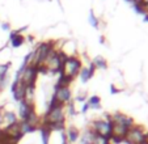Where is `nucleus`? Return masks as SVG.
<instances>
[{
	"label": "nucleus",
	"instance_id": "aec40b11",
	"mask_svg": "<svg viewBox=\"0 0 148 144\" xmlns=\"http://www.w3.org/2000/svg\"><path fill=\"white\" fill-rule=\"evenodd\" d=\"M79 77H80V80L83 81V83H87V81H89L93 76L90 75V72H89V69H88V67H83V68L80 69Z\"/></svg>",
	"mask_w": 148,
	"mask_h": 144
},
{
	"label": "nucleus",
	"instance_id": "9d476101",
	"mask_svg": "<svg viewBox=\"0 0 148 144\" xmlns=\"http://www.w3.org/2000/svg\"><path fill=\"white\" fill-rule=\"evenodd\" d=\"M34 110H36V105H30L25 101L18 102V121H25Z\"/></svg>",
	"mask_w": 148,
	"mask_h": 144
},
{
	"label": "nucleus",
	"instance_id": "4468645a",
	"mask_svg": "<svg viewBox=\"0 0 148 144\" xmlns=\"http://www.w3.org/2000/svg\"><path fill=\"white\" fill-rule=\"evenodd\" d=\"M18 122V117L16 115V113L12 110H5L4 111V115H3V126L1 128L7 127L9 125H13V123Z\"/></svg>",
	"mask_w": 148,
	"mask_h": 144
},
{
	"label": "nucleus",
	"instance_id": "bb28decb",
	"mask_svg": "<svg viewBox=\"0 0 148 144\" xmlns=\"http://www.w3.org/2000/svg\"><path fill=\"white\" fill-rule=\"evenodd\" d=\"M1 29H3V30H9L11 25H9L8 22H3V24H1Z\"/></svg>",
	"mask_w": 148,
	"mask_h": 144
},
{
	"label": "nucleus",
	"instance_id": "c85d7f7f",
	"mask_svg": "<svg viewBox=\"0 0 148 144\" xmlns=\"http://www.w3.org/2000/svg\"><path fill=\"white\" fill-rule=\"evenodd\" d=\"M75 100H76V101H79V102H84V101H85V96L80 94V96H77V97H76Z\"/></svg>",
	"mask_w": 148,
	"mask_h": 144
},
{
	"label": "nucleus",
	"instance_id": "6e6552de",
	"mask_svg": "<svg viewBox=\"0 0 148 144\" xmlns=\"http://www.w3.org/2000/svg\"><path fill=\"white\" fill-rule=\"evenodd\" d=\"M110 119H112V123H118V125H122L127 128H131L132 126L135 125V121L131 118V117L126 115V114L121 113V111H117L114 114H110Z\"/></svg>",
	"mask_w": 148,
	"mask_h": 144
},
{
	"label": "nucleus",
	"instance_id": "ddd939ff",
	"mask_svg": "<svg viewBox=\"0 0 148 144\" xmlns=\"http://www.w3.org/2000/svg\"><path fill=\"white\" fill-rule=\"evenodd\" d=\"M127 131H129V128L125 127V126L118 125V123H112V136L125 139L126 135H127ZM112 136H110V138H112Z\"/></svg>",
	"mask_w": 148,
	"mask_h": 144
},
{
	"label": "nucleus",
	"instance_id": "9b49d317",
	"mask_svg": "<svg viewBox=\"0 0 148 144\" xmlns=\"http://www.w3.org/2000/svg\"><path fill=\"white\" fill-rule=\"evenodd\" d=\"M64 134H66V138H67V141L71 144H75L80 139V131L75 126H70L68 128H66Z\"/></svg>",
	"mask_w": 148,
	"mask_h": 144
},
{
	"label": "nucleus",
	"instance_id": "39448f33",
	"mask_svg": "<svg viewBox=\"0 0 148 144\" xmlns=\"http://www.w3.org/2000/svg\"><path fill=\"white\" fill-rule=\"evenodd\" d=\"M143 141H148V131L143 126L135 123L127 131V135L125 138V143L126 144H140Z\"/></svg>",
	"mask_w": 148,
	"mask_h": 144
},
{
	"label": "nucleus",
	"instance_id": "423d86ee",
	"mask_svg": "<svg viewBox=\"0 0 148 144\" xmlns=\"http://www.w3.org/2000/svg\"><path fill=\"white\" fill-rule=\"evenodd\" d=\"M89 128L96 135L105 136L108 139H110V136H112V121H108V119H95V121H92Z\"/></svg>",
	"mask_w": 148,
	"mask_h": 144
},
{
	"label": "nucleus",
	"instance_id": "0eeeda50",
	"mask_svg": "<svg viewBox=\"0 0 148 144\" xmlns=\"http://www.w3.org/2000/svg\"><path fill=\"white\" fill-rule=\"evenodd\" d=\"M53 96L56 98V101L63 106H66L68 102L72 101V93H71L70 86H55Z\"/></svg>",
	"mask_w": 148,
	"mask_h": 144
},
{
	"label": "nucleus",
	"instance_id": "7c9ffc66",
	"mask_svg": "<svg viewBox=\"0 0 148 144\" xmlns=\"http://www.w3.org/2000/svg\"><path fill=\"white\" fill-rule=\"evenodd\" d=\"M100 42H101V43H103V42H105V38H103V37H101V38H100Z\"/></svg>",
	"mask_w": 148,
	"mask_h": 144
},
{
	"label": "nucleus",
	"instance_id": "a878e982",
	"mask_svg": "<svg viewBox=\"0 0 148 144\" xmlns=\"http://www.w3.org/2000/svg\"><path fill=\"white\" fill-rule=\"evenodd\" d=\"M88 69H89L90 75H92V76H95V72H96V67L93 66V63H92V62H90V63H89V66H88Z\"/></svg>",
	"mask_w": 148,
	"mask_h": 144
},
{
	"label": "nucleus",
	"instance_id": "20e7f679",
	"mask_svg": "<svg viewBox=\"0 0 148 144\" xmlns=\"http://www.w3.org/2000/svg\"><path fill=\"white\" fill-rule=\"evenodd\" d=\"M41 123L43 125H58L66 123V110L64 106H56L53 109H47L43 117L41 118Z\"/></svg>",
	"mask_w": 148,
	"mask_h": 144
},
{
	"label": "nucleus",
	"instance_id": "1a4fd4ad",
	"mask_svg": "<svg viewBox=\"0 0 148 144\" xmlns=\"http://www.w3.org/2000/svg\"><path fill=\"white\" fill-rule=\"evenodd\" d=\"M25 88L26 86L24 85L18 79H14L13 83L11 85V92L12 96H13V100L16 102H21L24 100V96H25Z\"/></svg>",
	"mask_w": 148,
	"mask_h": 144
},
{
	"label": "nucleus",
	"instance_id": "f03ea898",
	"mask_svg": "<svg viewBox=\"0 0 148 144\" xmlns=\"http://www.w3.org/2000/svg\"><path fill=\"white\" fill-rule=\"evenodd\" d=\"M38 75L39 73L36 66H26V67H20L18 71L16 72L14 79H18L25 86H34L36 88Z\"/></svg>",
	"mask_w": 148,
	"mask_h": 144
},
{
	"label": "nucleus",
	"instance_id": "c756f323",
	"mask_svg": "<svg viewBox=\"0 0 148 144\" xmlns=\"http://www.w3.org/2000/svg\"><path fill=\"white\" fill-rule=\"evenodd\" d=\"M143 21H144V22H148V13L145 14L144 17H143Z\"/></svg>",
	"mask_w": 148,
	"mask_h": 144
},
{
	"label": "nucleus",
	"instance_id": "f8f14e48",
	"mask_svg": "<svg viewBox=\"0 0 148 144\" xmlns=\"http://www.w3.org/2000/svg\"><path fill=\"white\" fill-rule=\"evenodd\" d=\"M9 41H11L12 47L17 49V47L23 46V43L25 42V37H24L21 33H18L17 30H13V32H11V34H9Z\"/></svg>",
	"mask_w": 148,
	"mask_h": 144
},
{
	"label": "nucleus",
	"instance_id": "f3484780",
	"mask_svg": "<svg viewBox=\"0 0 148 144\" xmlns=\"http://www.w3.org/2000/svg\"><path fill=\"white\" fill-rule=\"evenodd\" d=\"M87 104L89 105V109H93V110H98V109H101V98L100 96H90L89 98H88Z\"/></svg>",
	"mask_w": 148,
	"mask_h": 144
},
{
	"label": "nucleus",
	"instance_id": "72a5a7b5",
	"mask_svg": "<svg viewBox=\"0 0 148 144\" xmlns=\"http://www.w3.org/2000/svg\"><path fill=\"white\" fill-rule=\"evenodd\" d=\"M0 130H1V128H0Z\"/></svg>",
	"mask_w": 148,
	"mask_h": 144
},
{
	"label": "nucleus",
	"instance_id": "b1692460",
	"mask_svg": "<svg viewBox=\"0 0 148 144\" xmlns=\"http://www.w3.org/2000/svg\"><path fill=\"white\" fill-rule=\"evenodd\" d=\"M121 92H122V89L117 88L114 84H112V85H110V93H112V94H117V93H121Z\"/></svg>",
	"mask_w": 148,
	"mask_h": 144
},
{
	"label": "nucleus",
	"instance_id": "f257e3e1",
	"mask_svg": "<svg viewBox=\"0 0 148 144\" xmlns=\"http://www.w3.org/2000/svg\"><path fill=\"white\" fill-rule=\"evenodd\" d=\"M56 50L55 47V42L54 41H47L43 42V43L38 45L37 49L34 51H32V62L30 66H39V64H43L45 60L47 59V56L51 54V51Z\"/></svg>",
	"mask_w": 148,
	"mask_h": 144
},
{
	"label": "nucleus",
	"instance_id": "473e14b6",
	"mask_svg": "<svg viewBox=\"0 0 148 144\" xmlns=\"http://www.w3.org/2000/svg\"><path fill=\"white\" fill-rule=\"evenodd\" d=\"M140 144H148V141H143V143H140Z\"/></svg>",
	"mask_w": 148,
	"mask_h": 144
},
{
	"label": "nucleus",
	"instance_id": "dca6fc26",
	"mask_svg": "<svg viewBox=\"0 0 148 144\" xmlns=\"http://www.w3.org/2000/svg\"><path fill=\"white\" fill-rule=\"evenodd\" d=\"M20 130H21V134H23V136H25V135H28V134L36 132L38 128L34 127V126H30L29 123L24 122V121H20Z\"/></svg>",
	"mask_w": 148,
	"mask_h": 144
},
{
	"label": "nucleus",
	"instance_id": "2f4dec72",
	"mask_svg": "<svg viewBox=\"0 0 148 144\" xmlns=\"http://www.w3.org/2000/svg\"><path fill=\"white\" fill-rule=\"evenodd\" d=\"M143 1H144V3H145V4H147V5H148V0H143Z\"/></svg>",
	"mask_w": 148,
	"mask_h": 144
},
{
	"label": "nucleus",
	"instance_id": "5701e85b",
	"mask_svg": "<svg viewBox=\"0 0 148 144\" xmlns=\"http://www.w3.org/2000/svg\"><path fill=\"white\" fill-rule=\"evenodd\" d=\"M67 105H68V114H70V115H75L76 110H75V105H73V102L71 101V102H68Z\"/></svg>",
	"mask_w": 148,
	"mask_h": 144
},
{
	"label": "nucleus",
	"instance_id": "412c9836",
	"mask_svg": "<svg viewBox=\"0 0 148 144\" xmlns=\"http://www.w3.org/2000/svg\"><path fill=\"white\" fill-rule=\"evenodd\" d=\"M88 20H89V25H92L95 29H97L98 28V24H100V20L96 17V14H95V12L90 9L89 11V16H88Z\"/></svg>",
	"mask_w": 148,
	"mask_h": 144
},
{
	"label": "nucleus",
	"instance_id": "7ed1b4c3",
	"mask_svg": "<svg viewBox=\"0 0 148 144\" xmlns=\"http://www.w3.org/2000/svg\"><path fill=\"white\" fill-rule=\"evenodd\" d=\"M83 68V63H81V59L76 55H68L67 59L63 62V66H62V72L64 76L73 79L75 80L76 76H79L80 73V69Z\"/></svg>",
	"mask_w": 148,
	"mask_h": 144
},
{
	"label": "nucleus",
	"instance_id": "393cba45",
	"mask_svg": "<svg viewBox=\"0 0 148 144\" xmlns=\"http://www.w3.org/2000/svg\"><path fill=\"white\" fill-rule=\"evenodd\" d=\"M4 111H5V109H4L3 106H0V128H1V126H3V115H4Z\"/></svg>",
	"mask_w": 148,
	"mask_h": 144
},
{
	"label": "nucleus",
	"instance_id": "a211bd4d",
	"mask_svg": "<svg viewBox=\"0 0 148 144\" xmlns=\"http://www.w3.org/2000/svg\"><path fill=\"white\" fill-rule=\"evenodd\" d=\"M72 81H73V79L68 77V76H64L63 73H59V77H58V80H56L55 86H70Z\"/></svg>",
	"mask_w": 148,
	"mask_h": 144
},
{
	"label": "nucleus",
	"instance_id": "cd10ccee",
	"mask_svg": "<svg viewBox=\"0 0 148 144\" xmlns=\"http://www.w3.org/2000/svg\"><path fill=\"white\" fill-rule=\"evenodd\" d=\"M88 109H89V105H88V104L85 102V104H84V105H83V108H81V113H83V114H85V113H87V111H88Z\"/></svg>",
	"mask_w": 148,
	"mask_h": 144
},
{
	"label": "nucleus",
	"instance_id": "4be33fe9",
	"mask_svg": "<svg viewBox=\"0 0 148 144\" xmlns=\"http://www.w3.org/2000/svg\"><path fill=\"white\" fill-rule=\"evenodd\" d=\"M92 144H112L110 143V139L105 138V136H100V135H95L92 140Z\"/></svg>",
	"mask_w": 148,
	"mask_h": 144
},
{
	"label": "nucleus",
	"instance_id": "2eb2a0df",
	"mask_svg": "<svg viewBox=\"0 0 148 144\" xmlns=\"http://www.w3.org/2000/svg\"><path fill=\"white\" fill-rule=\"evenodd\" d=\"M132 8H134V11L136 12L138 14H143V16H145V14L148 13V5L143 1V0H134L131 3Z\"/></svg>",
	"mask_w": 148,
	"mask_h": 144
},
{
	"label": "nucleus",
	"instance_id": "6ab92c4d",
	"mask_svg": "<svg viewBox=\"0 0 148 144\" xmlns=\"http://www.w3.org/2000/svg\"><path fill=\"white\" fill-rule=\"evenodd\" d=\"M92 63H93V66L96 67V69L97 68H101V69H106L108 68V62H106V59L103 58V56H96L95 59L92 60Z\"/></svg>",
	"mask_w": 148,
	"mask_h": 144
}]
</instances>
